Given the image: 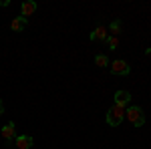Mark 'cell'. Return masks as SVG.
Masks as SVG:
<instances>
[{
  "label": "cell",
  "mask_w": 151,
  "mask_h": 149,
  "mask_svg": "<svg viewBox=\"0 0 151 149\" xmlns=\"http://www.w3.org/2000/svg\"><path fill=\"white\" fill-rule=\"evenodd\" d=\"M4 115V105H2V101H0V117Z\"/></svg>",
  "instance_id": "13"
},
{
  "label": "cell",
  "mask_w": 151,
  "mask_h": 149,
  "mask_svg": "<svg viewBox=\"0 0 151 149\" xmlns=\"http://www.w3.org/2000/svg\"><path fill=\"white\" fill-rule=\"evenodd\" d=\"M109 30H111V36H117L123 32V22L119 20V18H115L113 22H111V26H109Z\"/></svg>",
  "instance_id": "10"
},
{
  "label": "cell",
  "mask_w": 151,
  "mask_h": 149,
  "mask_svg": "<svg viewBox=\"0 0 151 149\" xmlns=\"http://www.w3.org/2000/svg\"><path fill=\"white\" fill-rule=\"evenodd\" d=\"M105 42H107V46H109L111 50H117V46H119V38H117V36H111V35H109Z\"/></svg>",
  "instance_id": "12"
},
{
  "label": "cell",
  "mask_w": 151,
  "mask_h": 149,
  "mask_svg": "<svg viewBox=\"0 0 151 149\" xmlns=\"http://www.w3.org/2000/svg\"><path fill=\"white\" fill-rule=\"evenodd\" d=\"M125 119H129V123H133L135 127H143L145 125V113H143V109L137 107V105L129 107L127 111H125Z\"/></svg>",
  "instance_id": "2"
},
{
  "label": "cell",
  "mask_w": 151,
  "mask_h": 149,
  "mask_svg": "<svg viewBox=\"0 0 151 149\" xmlns=\"http://www.w3.org/2000/svg\"><path fill=\"white\" fill-rule=\"evenodd\" d=\"M125 107H119V105H113L109 111H107V123L111 127H119L123 121H125Z\"/></svg>",
  "instance_id": "1"
},
{
  "label": "cell",
  "mask_w": 151,
  "mask_h": 149,
  "mask_svg": "<svg viewBox=\"0 0 151 149\" xmlns=\"http://www.w3.org/2000/svg\"><path fill=\"white\" fill-rule=\"evenodd\" d=\"M95 65L101 67V69H105V67H109L111 63H109V57H107V55H97V57H95Z\"/></svg>",
  "instance_id": "11"
},
{
  "label": "cell",
  "mask_w": 151,
  "mask_h": 149,
  "mask_svg": "<svg viewBox=\"0 0 151 149\" xmlns=\"http://www.w3.org/2000/svg\"><path fill=\"white\" fill-rule=\"evenodd\" d=\"M8 4H10L8 0H2V2H0V6H8Z\"/></svg>",
  "instance_id": "14"
},
{
  "label": "cell",
  "mask_w": 151,
  "mask_h": 149,
  "mask_svg": "<svg viewBox=\"0 0 151 149\" xmlns=\"http://www.w3.org/2000/svg\"><path fill=\"white\" fill-rule=\"evenodd\" d=\"M129 101H131V93L129 91H117L115 93V105H119V107H125L127 109L129 107Z\"/></svg>",
  "instance_id": "5"
},
{
  "label": "cell",
  "mask_w": 151,
  "mask_h": 149,
  "mask_svg": "<svg viewBox=\"0 0 151 149\" xmlns=\"http://www.w3.org/2000/svg\"><path fill=\"white\" fill-rule=\"evenodd\" d=\"M35 145V141L30 135H18L16 137V149H30Z\"/></svg>",
  "instance_id": "7"
},
{
  "label": "cell",
  "mask_w": 151,
  "mask_h": 149,
  "mask_svg": "<svg viewBox=\"0 0 151 149\" xmlns=\"http://www.w3.org/2000/svg\"><path fill=\"white\" fill-rule=\"evenodd\" d=\"M35 12H36V2H32V0H26V2H22V6H20V16H22V18L32 16Z\"/></svg>",
  "instance_id": "6"
},
{
  "label": "cell",
  "mask_w": 151,
  "mask_h": 149,
  "mask_svg": "<svg viewBox=\"0 0 151 149\" xmlns=\"http://www.w3.org/2000/svg\"><path fill=\"white\" fill-rule=\"evenodd\" d=\"M0 135H2V139H4V141H8V143H12V141L16 139V125H14L12 121H8L6 125L2 127Z\"/></svg>",
  "instance_id": "4"
},
{
  "label": "cell",
  "mask_w": 151,
  "mask_h": 149,
  "mask_svg": "<svg viewBox=\"0 0 151 149\" xmlns=\"http://www.w3.org/2000/svg\"><path fill=\"white\" fill-rule=\"evenodd\" d=\"M26 24H28V18H22V16H16L14 20L10 22V28L14 32H22L24 28H26Z\"/></svg>",
  "instance_id": "8"
},
{
  "label": "cell",
  "mask_w": 151,
  "mask_h": 149,
  "mask_svg": "<svg viewBox=\"0 0 151 149\" xmlns=\"http://www.w3.org/2000/svg\"><path fill=\"white\" fill-rule=\"evenodd\" d=\"M111 73L113 75H119V77H125L131 73V67H129V63H125L123 58H117L111 63Z\"/></svg>",
  "instance_id": "3"
},
{
  "label": "cell",
  "mask_w": 151,
  "mask_h": 149,
  "mask_svg": "<svg viewBox=\"0 0 151 149\" xmlns=\"http://www.w3.org/2000/svg\"><path fill=\"white\" fill-rule=\"evenodd\" d=\"M107 36H109L107 28H105V26H97L93 32L89 35V38H91V40H107Z\"/></svg>",
  "instance_id": "9"
}]
</instances>
